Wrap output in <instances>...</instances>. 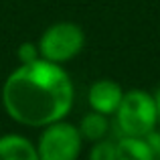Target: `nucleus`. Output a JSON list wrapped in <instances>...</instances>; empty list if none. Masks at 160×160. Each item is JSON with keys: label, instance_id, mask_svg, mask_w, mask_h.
<instances>
[{"label": "nucleus", "instance_id": "obj_1", "mask_svg": "<svg viewBox=\"0 0 160 160\" xmlns=\"http://www.w3.org/2000/svg\"><path fill=\"white\" fill-rule=\"evenodd\" d=\"M0 99L6 116L16 124L45 128L71 113L75 85L63 65L37 59L32 63H20L8 73Z\"/></svg>", "mask_w": 160, "mask_h": 160}, {"label": "nucleus", "instance_id": "obj_2", "mask_svg": "<svg viewBox=\"0 0 160 160\" xmlns=\"http://www.w3.org/2000/svg\"><path fill=\"white\" fill-rule=\"evenodd\" d=\"M116 118V128L122 136H148L152 130L158 128V113L156 103L150 91L144 89H128L124 91L122 103Z\"/></svg>", "mask_w": 160, "mask_h": 160}, {"label": "nucleus", "instance_id": "obj_3", "mask_svg": "<svg viewBox=\"0 0 160 160\" xmlns=\"http://www.w3.org/2000/svg\"><path fill=\"white\" fill-rule=\"evenodd\" d=\"M41 59H47L51 63H63L75 59L85 47V32L79 24L61 20L47 27L37 41Z\"/></svg>", "mask_w": 160, "mask_h": 160}, {"label": "nucleus", "instance_id": "obj_4", "mask_svg": "<svg viewBox=\"0 0 160 160\" xmlns=\"http://www.w3.org/2000/svg\"><path fill=\"white\" fill-rule=\"evenodd\" d=\"M35 146L39 160H79L83 138L75 124L59 120L45 126Z\"/></svg>", "mask_w": 160, "mask_h": 160}, {"label": "nucleus", "instance_id": "obj_5", "mask_svg": "<svg viewBox=\"0 0 160 160\" xmlns=\"http://www.w3.org/2000/svg\"><path fill=\"white\" fill-rule=\"evenodd\" d=\"M122 98H124V89L113 79H98L89 85L87 91L89 108L103 116H113L122 103Z\"/></svg>", "mask_w": 160, "mask_h": 160}, {"label": "nucleus", "instance_id": "obj_6", "mask_svg": "<svg viewBox=\"0 0 160 160\" xmlns=\"http://www.w3.org/2000/svg\"><path fill=\"white\" fill-rule=\"evenodd\" d=\"M0 160H39V152L22 134H4L0 136Z\"/></svg>", "mask_w": 160, "mask_h": 160}, {"label": "nucleus", "instance_id": "obj_7", "mask_svg": "<svg viewBox=\"0 0 160 160\" xmlns=\"http://www.w3.org/2000/svg\"><path fill=\"white\" fill-rule=\"evenodd\" d=\"M116 160H154V154L146 138L120 136L116 142Z\"/></svg>", "mask_w": 160, "mask_h": 160}, {"label": "nucleus", "instance_id": "obj_8", "mask_svg": "<svg viewBox=\"0 0 160 160\" xmlns=\"http://www.w3.org/2000/svg\"><path fill=\"white\" fill-rule=\"evenodd\" d=\"M108 118L109 116H103V113L93 112V109H91L89 113H85V116L81 118V122H79V126H77L81 138L87 140V142L103 140L109 132V120Z\"/></svg>", "mask_w": 160, "mask_h": 160}, {"label": "nucleus", "instance_id": "obj_9", "mask_svg": "<svg viewBox=\"0 0 160 160\" xmlns=\"http://www.w3.org/2000/svg\"><path fill=\"white\" fill-rule=\"evenodd\" d=\"M87 160H116V142L108 140V138L91 142Z\"/></svg>", "mask_w": 160, "mask_h": 160}, {"label": "nucleus", "instance_id": "obj_10", "mask_svg": "<svg viewBox=\"0 0 160 160\" xmlns=\"http://www.w3.org/2000/svg\"><path fill=\"white\" fill-rule=\"evenodd\" d=\"M16 59H18V63H32V61H37V59H41L39 45L32 43V41L20 43V47L16 49Z\"/></svg>", "mask_w": 160, "mask_h": 160}, {"label": "nucleus", "instance_id": "obj_11", "mask_svg": "<svg viewBox=\"0 0 160 160\" xmlns=\"http://www.w3.org/2000/svg\"><path fill=\"white\" fill-rule=\"evenodd\" d=\"M146 142L150 144V150H152L154 154V160H160V130H152V132L148 134V136H144Z\"/></svg>", "mask_w": 160, "mask_h": 160}, {"label": "nucleus", "instance_id": "obj_12", "mask_svg": "<svg viewBox=\"0 0 160 160\" xmlns=\"http://www.w3.org/2000/svg\"><path fill=\"white\" fill-rule=\"evenodd\" d=\"M152 98H154V103H156V113H158V124H160V87L156 91L152 93Z\"/></svg>", "mask_w": 160, "mask_h": 160}]
</instances>
